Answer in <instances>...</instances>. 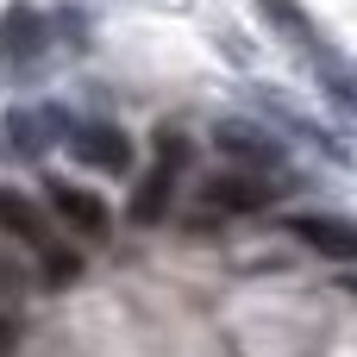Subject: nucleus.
<instances>
[{"label":"nucleus","mask_w":357,"mask_h":357,"mask_svg":"<svg viewBox=\"0 0 357 357\" xmlns=\"http://www.w3.org/2000/svg\"><path fill=\"white\" fill-rule=\"evenodd\" d=\"M289 232L326 264H357V220H345V213H295Z\"/></svg>","instance_id":"6e6552de"},{"label":"nucleus","mask_w":357,"mask_h":357,"mask_svg":"<svg viewBox=\"0 0 357 357\" xmlns=\"http://www.w3.org/2000/svg\"><path fill=\"white\" fill-rule=\"evenodd\" d=\"M0 232H6L13 245H25L31 257L63 251V245H56V232H50V220L31 207V195H19V188H6V182H0Z\"/></svg>","instance_id":"1a4fd4ad"},{"label":"nucleus","mask_w":357,"mask_h":357,"mask_svg":"<svg viewBox=\"0 0 357 357\" xmlns=\"http://www.w3.org/2000/svg\"><path fill=\"white\" fill-rule=\"evenodd\" d=\"M44 38H50V19H44L38 6L13 0V6L0 13V63H6V69H31V63L44 56Z\"/></svg>","instance_id":"0eeeda50"},{"label":"nucleus","mask_w":357,"mask_h":357,"mask_svg":"<svg viewBox=\"0 0 357 357\" xmlns=\"http://www.w3.org/2000/svg\"><path fill=\"white\" fill-rule=\"evenodd\" d=\"M351 295H357V282H351Z\"/></svg>","instance_id":"2eb2a0df"},{"label":"nucleus","mask_w":357,"mask_h":357,"mask_svg":"<svg viewBox=\"0 0 357 357\" xmlns=\"http://www.w3.org/2000/svg\"><path fill=\"white\" fill-rule=\"evenodd\" d=\"M63 151H69L82 169H100V176H132V138H126L113 119H69Z\"/></svg>","instance_id":"7ed1b4c3"},{"label":"nucleus","mask_w":357,"mask_h":357,"mask_svg":"<svg viewBox=\"0 0 357 357\" xmlns=\"http://www.w3.org/2000/svg\"><path fill=\"white\" fill-rule=\"evenodd\" d=\"M63 132H69V113L63 107H13L0 119V151L19 157V163H38L50 144H63Z\"/></svg>","instance_id":"20e7f679"},{"label":"nucleus","mask_w":357,"mask_h":357,"mask_svg":"<svg viewBox=\"0 0 357 357\" xmlns=\"http://www.w3.org/2000/svg\"><path fill=\"white\" fill-rule=\"evenodd\" d=\"M31 289V276H25V264L13 257V251H0V295H25Z\"/></svg>","instance_id":"ddd939ff"},{"label":"nucleus","mask_w":357,"mask_h":357,"mask_svg":"<svg viewBox=\"0 0 357 357\" xmlns=\"http://www.w3.org/2000/svg\"><path fill=\"white\" fill-rule=\"evenodd\" d=\"M282 195H289V176H282V169H251V163H232V169L207 176L201 207H207V213H232V220H245V213L276 207Z\"/></svg>","instance_id":"f03ea898"},{"label":"nucleus","mask_w":357,"mask_h":357,"mask_svg":"<svg viewBox=\"0 0 357 357\" xmlns=\"http://www.w3.org/2000/svg\"><path fill=\"white\" fill-rule=\"evenodd\" d=\"M257 13H264V25H270L276 38H289L295 50H307V56H320V50H326V38L314 31V19H307V6H301V0H257Z\"/></svg>","instance_id":"9d476101"},{"label":"nucleus","mask_w":357,"mask_h":357,"mask_svg":"<svg viewBox=\"0 0 357 357\" xmlns=\"http://www.w3.org/2000/svg\"><path fill=\"white\" fill-rule=\"evenodd\" d=\"M314 75H320V88H326V100L339 107V113H351L357 119V56H345V50H320L314 56Z\"/></svg>","instance_id":"9b49d317"},{"label":"nucleus","mask_w":357,"mask_h":357,"mask_svg":"<svg viewBox=\"0 0 357 357\" xmlns=\"http://www.w3.org/2000/svg\"><path fill=\"white\" fill-rule=\"evenodd\" d=\"M182 169H188V138H182L176 126H157V138H151V169L138 176V188H132V201H126V220H132V226H163Z\"/></svg>","instance_id":"f257e3e1"},{"label":"nucleus","mask_w":357,"mask_h":357,"mask_svg":"<svg viewBox=\"0 0 357 357\" xmlns=\"http://www.w3.org/2000/svg\"><path fill=\"white\" fill-rule=\"evenodd\" d=\"M44 201H50V213L75 232V238H88V245H100L107 232H113V213H107V201L100 195H88V188H75V182H44Z\"/></svg>","instance_id":"423d86ee"},{"label":"nucleus","mask_w":357,"mask_h":357,"mask_svg":"<svg viewBox=\"0 0 357 357\" xmlns=\"http://www.w3.org/2000/svg\"><path fill=\"white\" fill-rule=\"evenodd\" d=\"M19 351V326H13V314H0V357Z\"/></svg>","instance_id":"4468645a"},{"label":"nucleus","mask_w":357,"mask_h":357,"mask_svg":"<svg viewBox=\"0 0 357 357\" xmlns=\"http://www.w3.org/2000/svg\"><path fill=\"white\" fill-rule=\"evenodd\" d=\"M38 264H44V276H38L44 289H69V282L82 276V251H69V245H63V251H50V257H38Z\"/></svg>","instance_id":"f8f14e48"},{"label":"nucleus","mask_w":357,"mask_h":357,"mask_svg":"<svg viewBox=\"0 0 357 357\" xmlns=\"http://www.w3.org/2000/svg\"><path fill=\"white\" fill-rule=\"evenodd\" d=\"M213 151L226 163H251V169H276L282 163V138L257 119H213Z\"/></svg>","instance_id":"39448f33"}]
</instances>
